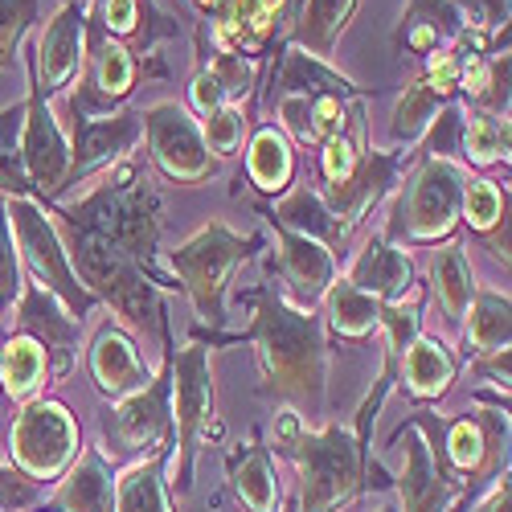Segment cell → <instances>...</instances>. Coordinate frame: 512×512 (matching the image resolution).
<instances>
[{
	"label": "cell",
	"mask_w": 512,
	"mask_h": 512,
	"mask_svg": "<svg viewBox=\"0 0 512 512\" xmlns=\"http://www.w3.org/2000/svg\"><path fill=\"white\" fill-rule=\"evenodd\" d=\"M394 390V381L377 377V386L365 394L361 410H357V426L340 422H324L320 431L304 426L283 451V459L295 463L300 472V496H295V508L300 512H336L340 504H349L365 480H369V435H373V422H377V410L386 402V394Z\"/></svg>",
	"instance_id": "cell-3"
},
{
	"label": "cell",
	"mask_w": 512,
	"mask_h": 512,
	"mask_svg": "<svg viewBox=\"0 0 512 512\" xmlns=\"http://www.w3.org/2000/svg\"><path fill=\"white\" fill-rule=\"evenodd\" d=\"M189 103H193V111L201 115V119H209L213 111H222L230 99H226V91L213 82L201 66H197V74H193V82H189Z\"/></svg>",
	"instance_id": "cell-50"
},
{
	"label": "cell",
	"mask_w": 512,
	"mask_h": 512,
	"mask_svg": "<svg viewBox=\"0 0 512 512\" xmlns=\"http://www.w3.org/2000/svg\"><path fill=\"white\" fill-rule=\"evenodd\" d=\"M87 369H91L95 390L107 402H119V398L144 390L152 381V369L144 365L136 340L127 336L119 324L99 328V336L91 340V353H87Z\"/></svg>",
	"instance_id": "cell-20"
},
{
	"label": "cell",
	"mask_w": 512,
	"mask_h": 512,
	"mask_svg": "<svg viewBox=\"0 0 512 512\" xmlns=\"http://www.w3.org/2000/svg\"><path fill=\"white\" fill-rule=\"evenodd\" d=\"M201 17L197 50L259 58L287 21V0H185Z\"/></svg>",
	"instance_id": "cell-12"
},
{
	"label": "cell",
	"mask_w": 512,
	"mask_h": 512,
	"mask_svg": "<svg viewBox=\"0 0 512 512\" xmlns=\"http://www.w3.org/2000/svg\"><path fill=\"white\" fill-rule=\"evenodd\" d=\"M254 250H263V234H234L226 222H205L193 238H185L177 250L164 254V267L177 275V283L189 291L197 308L201 328L218 332L226 324V287L230 275L254 259Z\"/></svg>",
	"instance_id": "cell-7"
},
{
	"label": "cell",
	"mask_w": 512,
	"mask_h": 512,
	"mask_svg": "<svg viewBox=\"0 0 512 512\" xmlns=\"http://www.w3.org/2000/svg\"><path fill=\"white\" fill-rule=\"evenodd\" d=\"M21 127H25V103L0 107V193L5 197H33L21 160Z\"/></svg>",
	"instance_id": "cell-39"
},
{
	"label": "cell",
	"mask_w": 512,
	"mask_h": 512,
	"mask_svg": "<svg viewBox=\"0 0 512 512\" xmlns=\"http://www.w3.org/2000/svg\"><path fill=\"white\" fill-rule=\"evenodd\" d=\"M21 336L37 340L46 349V361H50V377L62 381L70 377L74 361H78V336H82V320L70 316L46 287H37L33 279L21 287V300H17V328Z\"/></svg>",
	"instance_id": "cell-19"
},
{
	"label": "cell",
	"mask_w": 512,
	"mask_h": 512,
	"mask_svg": "<svg viewBox=\"0 0 512 512\" xmlns=\"http://www.w3.org/2000/svg\"><path fill=\"white\" fill-rule=\"evenodd\" d=\"M58 512H115V467L99 447H82L58 476Z\"/></svg>",
	"instance_id": "cell-23"
},
{
	"label": "cell",
	"mask_w": 512,
	"mask_h": 512,
	"mask_svg": "<svg viewBox=\"0 0 512 512\" xmlns=\"http://www.w3.org/2000/svg\"><path fill=\"white\" fill-rule=\"evenodd\" d=\"M459 37H463V17L455 0H410L394 29V50L426 58L443 46H455Z\"/></svg>",
	"instance_id": "cell-26"
},
{
	"label": "cell",
	"mask_w": 512,
	"mask_h": 512,
	"mask_svg": "<svg viewBox=\"0 0 512 512\" xmlns=\"http://www.w3.org/2000/svg\"><path fill=\"white\" fill-rule=\"evenodd\" d=\"M357 5H361V0H304L300 17H295V25H291L287 46L332 62V50H336L340 33L349 29Z\"/></svg>",
	"instance_id": "cell-29"
},
{
	"label": "cell",
	"mask_w": 512,
	"mask_h": 512,
	"mask_svg": "<svg viewBox=\"0 0 512 512\" xmlns=\"http://www.w3.org/2000/svg\"><path fill=\"white\" fill-rule=\"evenodd\" d=\"M50 381V361L37 340L9 332L5 349H0V394L9 402H29Z\"/></svg>",
	"instance_id": "cell-32"
},
{
	"label": "cell",
	"mask_w": 512,
	"mask_h": 512,
	"mask_svg": "<svg viewBox=\"0 0 512 512\" xmlns=\"http://www.w3.org/2000/svg\"><path fill=\"white\" fill-rule=\"evenodd\" d=\"M9 226H13L17 254H21V263L29 267L33 283L46 287L70 316H78V320L91 316L99 308V300L74 275L66 242H62V234H58V226L50 218V209H41L33 197H9Z\"/></svg>",
	"instance_id": "cell-9"
},
{
	"label": "cell",
	"mask_w": 512,
	"mask_h": 512,
	"mask_svg": "<svg viewBox=\"0 0 512 512\" xmlns=\"http://www.w3.org/2000/svg\"><path fill=\"white\" fill-rule=\"evenodd\" d=\"M455 373H459V361H455L447 340L418 336L414 345L398 357L394 381L414 402H443L451 394V386H455Z\"/></svg>",
	"instance_id": "cell-24"
},
{
	"label": "cell",
	"mask_w": 512,
	"mask_h": 512,
	"mask_svg": "<svg viewBox=\"0 0 512 512\" xmlns=\"http://www.w3.org/2000/svg\"><path fill=\"white\" fill-rule=\"evenodd\" d=\"M472 373L476 377H488L492 386L500 390V394H508V349H500V353H484V357H476V365H472Z\"/></svg>",
	"instance_id": "cell-51"
},
{
	"label": "cell",
	"mask_w": 512,
	"mask_h": 512,
	"mask_svg": "<svg viewBox=\"0 0 512 512\" xmlns=\"http://www.w3.org/2000/svg\"><path fill=\"white\" fill-rule=\"evenodd\" d=\"M267 222H275V226H283V230H295V234H304V238H316V242H324L328 250L345 246V242L353 238L345 226L332 218V209L324 205V197H320L316 189H308V185L291 189L283 201H275V209L267 213Z\"/></svg>",
	"instance_id": "cell-30"
},
{
	"label": "cell",
	"mask_w": 512,
	"mask_h": 512,
	"mask_svg": "<svg viewBox=\"0 0 512 512\" xmlns=\"http://www.w3.org/2000/svg\"><path fill=\"white\" fill-rule=\"evenodd\" d=\"M37 21V0H0V70H13Z\"/></svg>",
	"instance_id": "cell-45"
},
{
	"label": "cell",
	"mask_w": 512,
	"mask_h": 512,
	"mask_svg": "<svg viewBox=\"0 0 512 512\" xmlns=\"http://www.w3.org/2000/svg\"><path fill=\"white\" fill-rule=\"evenodd\" d=\"M459 156L472 168L508 164V115H484V111H463V132H459Z\"/></svg>",
	"instance_id": "cell-37"
},
{
	"label": "cell",
	"mask_w": 512,
	"mask_h": 512,
	"mask_svg": "<svg viewBox=\"0 0 512 512\" xmlns=\"http://www.w3.org/2000/svg\"><path fill=\"white\" fill-rule=\"evenodd\" d=\"M443 107H447V99H439L422 78L406 82V91H402V99L394 103V115H390V140H394V148L410 152L426 136V127L435 123V115Z\"/></svg>",
	"instance_id": "cell-36"
},
{
	"label": "cell",
	"mask_w": 512,
	"mask_h": 512,
	"mask_svg": "<svg viewBox=\"0 0 512 512\" xmlns=\"http://www.w3.org/2000/svg\"><path fill=\"white\" fill-rule=\"evenodd\" d=\"M406 422H414L435 447L447 476L459 484L463 500H472L480 484H496L508 472V414L504 410H472L443 422L435 410H414Z\"/></svg>",
	"instance_id": "cell-5"
},
{
	"label": "cell",
	"mask_w": 512,
	"mask_h": 512,
	"mask_svg": "<svg viewBox=\"0 0 512 512\" xmlns=\"http://www.w3.org/2000/svg\"><path fill=\"white\" fill-rule=\"evenodd\" d=\"M246 177L259 193H283L295 177V148L275 123H263L250 132L246 144Z\"/></svg>",
	"instance_id": "cell-31"
},
{
	"label": "cell",
	"mask_w": 512,
	"mask_h": 512,
	"mask_svg": "<svg viewBox=\"0 0 512 512\" xmlns=\"http://www.w3.org/2000/svg\"><path fill=\"white\" fill-rule=\"evenodd\" d=\"M377 512H398V508H390V504H386V508H377Z\"/></svg>",
	"instance_id": "cell-56"
},
{
	"label": "cell",
	"mask_w": 512,
	"mask_h": 512,
	"mask_svg": "<svg viewBox=\"0 0 512 512\" xmlns=\"http://www.w3.org/2000/svg\"><path fill=\"white\" fill-rule=\"evenodd\" d=\"M58 234L66 242L74 275L82 279V287H87L99 304H111L123 324L156 332L160 340L168 336V312L160 300V287L136 259H127V254H119L115 246H107L91 234H78L66 226H58Z\"/></svg>",
	"instance_id": "cell-4"
},
{
	"label": "cell",
	"mask_w": 512,
	"mask_h": 512,
	"mask_svg": "<svg viewBox=\"0 0 512 512\" xmlns=\"http://www.w3.org/2000/svg\"><path fill=\"white\" fill-rule=\"evenodd\" d=\"M168 365H173V455H177V496L193 488L197 451L209 435H218V394H213L209 345L189 340L177 349L168 340Z\"/></svg>",
	"instance_id": "cell-8"
},
{
	"label": "cell",
	"mask_w": 512,
	"mask_h": 512,
	"mask_svg": "<svg viewBox=\"0 0 512 512\" xmlns=\"http://www.w3.org/2000/svg\"><path fill=\"white\" fill-rule=\"evenodd\" d=\"M279 512H300V508H295V500H283V508Z\"/></svg>",
	"instance_id": "cell-54"
},
{
	"label": "cell",
	"mask_w": 512,
	"mask_h": 512,
	"mask_svg": "<svg viewBox=\"0 0 512 512\" xmlns=\"http://www.w3.org/2000/svg\"><path fill=\"white\" fill-rule=\"evenodd\" d=\"M5 340H9V328H5V324H0V349H5Z\"/></svg>",
	"instance_id": "cell-55"
},
{
	"label": "cell",
	"mask_w": 512,
	"mask_h": 512,
	"mask_svg": "<svg viewBox=\"0 0 512 512\" xmlns=\"http://www.w3.org/2000/svg\"><path fill=\"white\" fill-rule=\"evenodd\" d=\"M95 13H99V25L111 37H132L136 41V33L144 25V0H99Z\"/></svg>",
	"instance_id": "cell-49"
},
{
	"label": "cell",
	"mask_w": 512,
	"mask_h": 512,
	"mask_svg": "<svg viewBox=\"0 0 512 512\" xmlns=\"http://www.w3.org/2000/svg\"><path fill=\"white\" fill-rule=\"evenodd\" d=\"M87 13H91V0H66V5L54 13V21L46 25L33 41V78L37 87L50 95L66 91L70 82L82 70V54H87Z\"/></svg>",
	"instance_id": "cell-17"
},
{
	"label": "cell",
	"mask_w": 512,
	"mask_h": 512,
	"mask_svg": "<svg viewBox=\"0 0 512 512\" xmlns=\"http://www.w3.org/2000/svg\"><path fill=\"white\" fill-rule=\"evenodd\" d=\"M29 66V99H25V127H21V160H25V177L33 185V201L41 205H58L62 189L70 185V144L62 123L50 111L46 91L33 78V58Z\"/></svg>",
	"instance_id": "cell-14"
},
{
	"label": "cell",
	"mask_w": 512,
	"mask_h": 512,
	"mask_svg": "<svg viewBox=\"0 0 512 512\" xmlns=\"http://www.w3.org/2000/svg\"><path fill=\"white\" fill-rule=\"evenodd\" d=\"M246 132H250V107H238V103H226L222 111L201 119V136H205V148H209L213 160L238 156Z\"/></svg>",
	"instance_id": "cell-42"
},
{
	"label": "cell",
	"mask_w": 512,
	"mask_h": 512,
	"mask_svg": "<svg viewBox=\"0 0 512 512\" xmlns=\"http://www.w3.org/2000/svg\"><path fill=\"white\" fill-rule=\"evenodd\" d=\"M394 447H402V467H398V512H447L455 500H463L459 484L447 476V467L439 463L435 447L426 443V435L414 422H402L394 439Z\"/></svg>",
	"instance_id": "cell-16"
},
{
	"label": "cell",
	"mask_w": 512,
	"mask_h": 512,
	"mask_svg": "<svg viewBox=\"0 0 512 512\" xmlns=\"http://www.w3.org/2000/svg\"><path fill=\"white\" fill-rule=\"evenodd\" d=\"M324 316L340 340H365L381 328V300L336 275V283L324 291Z\"/></svg>",
	"instance_id": "cell-33"
},
{
	"label": "cell",
	"mask_w": 512,
	"mask_h": 512,
	"mask_svg": "<svg viewBox=\"0 0 512 512\" xmlns=\"http://www.w3.org/2000/svg\"><path fill=\"white\" fill-rule=\"evenodd\" d=\"M504 213H508V189H500L492 177H467L459 205V222H467V230L484 238Z\"/></svg>",
	"instance_id": "cell-41"
},
{
	"label": "cell",
	"mask_w": 512,
	"mask_h": 512,
	"mask_svg": "<svg viewBox=\"0 0 512 512\" xmlns=\"http://www.w3.org/2000/svg\"><path fill=\"white\" fill-rule=\"evenodd\" d=\"M365 148H369V144H365V111H361V99H357L353 111H349L345 132L320 144V177H324V185L345 181L353 168H357V160H361Z\"/></svg>",
	"instance_id": "cell-40"
},
{
	"label": "cell",
	"mask_w": 512,
	"mask_h": 512,
	"mask_svg": "<svg viewBox=\"0 0 512 512\" xmlns=\"http://www.w3.org/2000/svg\"><path fill=\"white\" fill-rule=\"evenodd\" d=\"M144 136V123H140V111H111V115H87L70 107V185L78 177H91L99 168H111L119 160H127Z\"/></svg>",
	"instance_id": "cell-15"
},
{
	"label": "cell",
	"mask_w": 512,
	"mask_h": 512,
	"mask_svg": "<svg viewBox=\"0 0 512 512\" xmlns=\"http://www.w3.org/2000/svg\"><path fill=\"white\" fill-rule=\"evenodd\" d=\"M431 291L451 320H463L467 308H472L476 279H472V263H467V250L459 242H439L431 259Z\"/></svg>",
	"instance_id": "cell-34"
},
{
	"label": "cell",
	"mask_w": 512,
	"mask_h": 512,
	"mask_svg": "<svg viewBox=\"0 0 512 512\" xmlns=\"http://www.w3.org/2000/svg\"><path fill=\"white\" fill-rule=\"evenodd\" d=\"M353 287H361L365 295H373V300L381 304H390V300H402V295L418 283L414 279V263H410V254L394 242H386L381 234H373L365 242V250L353 259L349 275H345Z\"/></svg>",
	"instance_id": "cell-25"
},
{
	"label": "cell",
	"mask_w": 512,
	"mask_h": 512,
	"mask_svg": "<svg viewBox=\"0 0 512 512\" xmlns=\"http://www.w3.org/2000/svg\"><path fill=\"white\" fill-rule=\"evenodd\" d=\"M226 472H230V488L238 496V504L246 512H279L283 508V488L275 476V459L271 447L263 443L259 431H250L246 443H238L226 459Z\"/></svg>",
	"instance_id": "cell-22"
},
{
	"label": "cell",
	"mask_w": 512,
	"mask_h": 512,
	"mask_svg": "<svg viewBox=\"0 0 512 512\" xmlns=\"http://www.w3.org/2000/svg\"><path fill=\"white\" fill-rule=\"evenodd\" d=\"M271 87H275V95H304V99H316V95L365 99V91L357 87V82L345 78L332 62L312 58V54L295 50V46H287V54L275 62V70H271Z\"/></svg>",
	"instance_id": "cell-27"
},
{
	"label": "cell",
	"mask_w": 512,
	"mask_h": 512,
	"mask_svg": "<svg viewBox=\"0 0 512 512\" xmlns=\"http://www.w3.org/2000/svg\"><path fill=\"white\" fill-rule=\"evenodd\" d=\"M54 209L58 226L78 230V234H91L107 246H115L127 259H136L156 287V246H160V230H164V201L152 185V177L136 160H119L107 168V177L99 185H91L78 201L70 205H46Z\"/></svg>",
	"instance_id": "cell-2"
},
{
	"label": "cell",
	"mask_w": 512,
	"mask_h": 512,
	"mask_svg": "<svg viewBox=\"0 0 512 512\" xmlns=\"http://www.w3.org/2000/svg\"><path fill=\"white\" fill-rule=\"evenodd\" d=\"M426 66H422V82L431 87L439 99H455V91H459V41L455 46H443V50H435V54H426L422 58Z\"/></svg>",
	"instance_id": "cell-48"
},
{
	"label": "cell",
	"mask_w": 512,
	"mask_h": 512,
	"mask_svg": "<svg viewBox=\"0 0 512 512\" xmlns=\"http://www.w3.org/2000/svg\"><path fill=\"white\" fill-rule=\"evenodd\" d=\"M463 328H467V345L476 349V357L484 353H500L508 349L512 340V304H508V291H480L472 295V308L463 316Z\"/></svg>",
	"instance_id": "cell-35"
},
{
	"label": "cell",
	"mask_w": 512,
	"mask_h": 512,
	"mask_svg": "<svg viewBox=\"0 0 512 512\" xmlns=\"http://www.w3.org/2000/svg\"><path fill=\"white\" fill-rule=\"evenodd\" d=\"M447 512H467V500H455V504H451Z\"/></svg>",
	"instance_id": "cell-53"
},
{
	"label": "cell",
	"mask_w": 512,
	"mask_h": 512,
	"mask_svg": "<svg viewBox=\"0 0 512 512\" xmlns=\"http://www.w3.org/2000/svg\"><path fill=\"white\" fill-rule=\"evenodd\" d=\"M422 304H426V287L414 283L402 300L381 304V328H386V361L398 365V357L422 336Z\"/></svg>",
	"instance_id": "cell-38"
},
{
	"label": "cell",
	"mask_w": 512,
	"mask_h": 512,
	"mask_svg": "<svg viewBox=\"0 0 512 512\" xmlns=\"http://www.w3.org/2000/svg\"><path fill=\"white\" fill-rule=\"evenodd\" d=\"M168 340L173 336H164L160 373H152L144 390L111 402V410L103 414L99 451L107 459H136L144 451L152 455L164 439H173V365H168Z\"/></svg>",
	"instance_id": "cell-10"
},
{
	"label": "cell",
	"mask_w": 512,
	"mask_h": 512,
	"mask_svg": "<svg viewBox=\"0 0 512 512\" xmlns=\"http://www.w3.org/2000/svg\"><path fill=\"white\" fill-rule=\"evenodd\" d=\"M463 33L484 37L488 46H508V0H455Z\"/></svg>",
	"instance_id": "cell-46"
},
{
	"label": "cell",
	"mask_w": 512,
	"mask_h": 512,
	"mask_svg": "<svg viewBox=\"0 0 512 512\" xmlns=\"http://www.w3.org/2000/svg\"><path fill=\"white\" fill-rule=\"evenodd\" d=\"M476 512H512V476H508V472H504V476L492 484L488 500H484Z\"/></svg>",
	"instance_id": "cell-52"
},
{
	"label": "cell",
	"mask_w": 512,
	"mask_h": 512,
	"mask_svg": "<svg viewBox=\"0 0 512 512\" xmlns=\"http://www.w3.org/2000/svg\"><path fill=\"white\" fill-rule=\"evenodd\" d=\"M459 132H463V107L447 103V107L435 115V123L426 127V136L418 140L414 160H418V156H443V160H459Z\"/></svg>",
	"instance_id": "cell-47"
},
{
	"label": "cell",
	"mask_w": 512,
	"mask_h": 512,
	"mask_svg": "<svg viewBox=\"0 0 512 512\" xmlns=\"http://www.w3.org/2000/svg\"><path fill=\"white\" fill-rule=\"evenodd\" d=\"M467 168L443 156H418L414 173L390 205V222L381 238L394 246H439L451 242L459 230V205H463Z\"/></svg>",
	"instance_id": "cell-6"
},
{
	"label": "cell",
	"mask_w": 512,
	"mask_h": 512,
	"mask_svg": "<svg viewBox=\"0 0 512 512\" xmlns=\"http://www.w3.org/2000/svg\"><path fill=\"white\" fill-rule=\"evenodd\" d=\"M201 70L226 91L230 103L242 99V95L254 99V91H259V62H254V58H242V54H205Z\"/></svg>",
	"instance_id": "cell-43"
},
{
	"label": "cell",
	"mask_w": 512,
	"mask_h": 512,
	"mask_svg": "<svg viewBox=\"0 0 512 512\" xmlns=\"http://www.w3.org/2000/svg\"><path fill=\"white\" fill-rule=\"evenodd\" d=\"M173 459V439H164L148 459L115 476V512H173L164 467Z\"/></svg>",
	"instance_id": "cell-28"
},
{
	"label": "cell",
	"mask_w": 512,
	"mask_h": 512,
	"mask_svg": "<svg viewBox=\"0 0 512 512\" xmlns=\"http://www.w3.org/2000/svg\"><path fill=\"white\" fill-rule=\"evenodd\" d=\"M275 246H279V271L287 275L300 308H312L316 300H324V291L336 283V254L324 242L283 230V226H275Z\"/></svg>",
	"instance_id": "cell-21"
},
{
	"label": "cell",
	"mask_w": 512,
	"mask_h": 512,
	"mask_svg": "<svg viewBox=\"0 0 512 512\" xmlns=\"http://www.w3.org/2000/svg\"><path fill=\"white\" fill-rule=\"evenodd\" d=\"M9 447H13V467L17 472H25L37 484H50V480H58L66 472V467L74 463V455L82 451L78 418L54 398H29L21 406V414L13 418Z\"/></svg>",
	"instance_id": "cell-11"
},
{
	"label": "cell",
	"mask_w": 512,
	"mask_h": 512,
	"mask_svg": "<svg viewBox=\"0 0 512 512\" xmlns=\"http://www.w3.org/2000/svg\"><path fill=\"white\" fill-rule=\"evenodd\" d=\"M242 300L254 308V320L246 332L234 336H218L197 328L193 340H209L213 345H254L259 353V369H263V398H279L287 402L304 422L324 414V390H328V340H324V324L312 308H300L295 300L275 287H250Z\"/></svg>",
	"instance_id": "cell-1"
},
{
	"label": "cell",
	"mask_w": 512,
	"mask_h": 512,
	"mask_svg": "<svg viewBox=\"0 0 512 512\" xmlns=\"http://www.w3.org/2000/svg\"><path fill=\"white\" fill-rule=\"evenodd\" d=\"M21 287H25V275H21L17 238H13V226H9V197L0 193V316L17 308Z\"/></svg>",
	"instance_id": "cell-44"
},
{
	"label": "cell",
	"mask_w": 512,
	"mask_h": 512,
	"mask_svg": "<svg viewBox=\"0 0 512 512\" xmlns=\"http://www.w3.org/2000/svg\"><path fill=\"white\" fill-rule=\"evenodd\" d=\"M140 123H144V136H148L152 164L168 181L201 185L218 173V160L209 156L205 136H201V119L185 103L164 99V103L140 111Z\"/></svg>",
	"instance_id": "cell-13"
},
{
	"label": "cell",
	"mask_w": 512,
	"mask_h": 512,
	"mask_svg": "<svg viewBox=\"0 0 512 512\" xmlns=\"http://www.w3.org/2000/svg\"><path fill=\"white\" fill-rule=\"evenodd\" d=\"M410 160H414V152H406V148H394V152L365 148L353 173H349L345 181L328 185L320 197H324V205L332 209V218L353 234V230L365 222V213H369L381 197H386V193L394 189L398 173H402V168H406Z\"/></svg>",
	"instance_id": "cell-18"
}]
</instances>
